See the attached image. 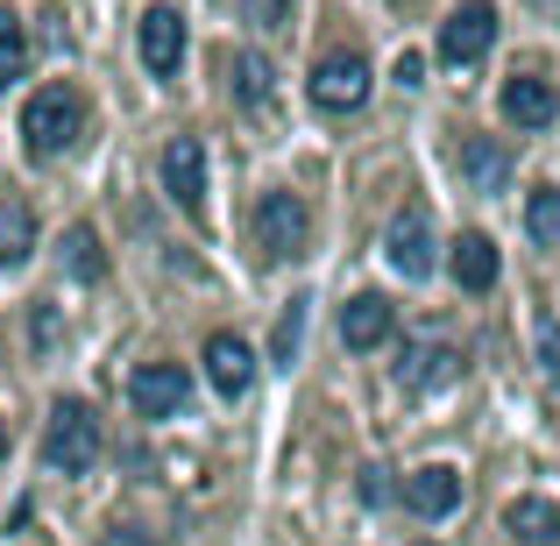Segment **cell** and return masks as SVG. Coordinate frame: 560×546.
Masks as SVG:
<instances>
[{"label":"cell","instance_id":"5bb4252c","mask_svg":"<svg viewBox=\"0 0 560 546\" xmlns=\"http://www.w3.org/2000/svg\"><path fill=\"white\" fill-rule=\"evenodd\" d=\"M405 504L419 511V519H447V511L462 504V476H454L447 462H433V468H411V476H405Z\"/></svg>","mask_w":560,"mask_h":546},{"label":"cell","instance_id":"f546056e","mask_svg":"<svg viewBox=\"0 0 560 546\" xmlns=\"http://www.w3.org/2000/svg\"><path fill=\"white\" fill-rule=\"evenodd\" d=\"M0 454H8V419H0Z\"/></svg>","mask_w":560,"mask_h":546},{"label":"cell","instance_id":"f1b7e54d","mask_svg":"<svg viewBox=\"0 0 560 546\" xmlns=\"http://www.w3.org/2000/svg\"><path fill=\"white\" fill-rule=\"evenodd\" d=\"M107 546H156V539H150V533H136V525H114Z\"/></svg>","mask_w":560,"mask_h":546},{"label":"cell","instance_id":"8fae6325","mask_svg":"<svg viewBox=\"0 0 560 546\" xmlns=\"http://www.w3.org/2000/svg\"><path fill=\"white\" fill-rule=\"evenodd\" d=\"M553 114H560L553 79H539V71L504 79V121H511V128H553Z\"/></svg>","mask_w":560,"mask_h":546},{"label":"cell","instance_id":"9a60e30c","mask_svg":"<svg viewBox=\"0 0 560 546\" xmlns=\"http://www.w3.org/2000/svg\"><path fill=\"white\" fill-rule=\"evenodd\" d=\"M454 284H462V291H490L497 284V270H504V263H497V242H490V234H476V228H468V234H454Z\"/></svg>","mask_w":560,"mask_h":546},{"label":"cell","instance_id":"d6986e66","mask_svg":"<svg viewBox=\"0 0 560 546\" xmlns=\"http://www.w3.org/2000/svg\"><path fill=\"white\" fill-rule=\"evenodd\" d=\"M28 248H36V213H28L22 199H8L0 206V263H28Z\"/></svg>","mask_w":560,"mask_h":546},{"label":"cell","instance_id":"d4e9b609","mask_svg":"<svg viewBox=\"0 0 560 546\" xmlns=\"http://www.w3.org/2000/svg\"><path fill=\"white\" fill-rule=\"evenodd\" d=\"M539 369L560 383V320H539Z\"/></svg>","mask_w":560,"mask_h":546},{"label":"cell","instance_id":"6da1fadb","mask_svg":"<svg viewBox=\"0 0 560 546\" xmlns=\"http://www.w3.org/2000/svg\"><path fill=\"white\" fill-rule=\"evenodd\" d=\"M43 462H50V476H85V468L100 462V411L85 405V397H57L50 405Z\"/></svg>","mask_w":560,"mask_h":546},{"label":"cell","instance_id":"5b68a950","mask_svg":"<svg viewBox=\"0 0 560 546\" xmlns=\"http://www.w3.org/2000/svg\"><path fill=\"white\" fill-rule=\"evenodd\" d=\"M128 405H136V419H178L191 405V376L178 362H142L128 376Z\"/></svg>","mask_w":560,"mask_h":546},{"label":"cell","instance_id":"52a82bcc","mask_svg":"<svg viewBox=\"0 0 560 546\" xmlns=\"http://www.w3.org/2000/svg\"><path fill=\"white\" fill-rule=\"evenodd\" d=\"M383 256H390L397 277H433V220L419 206H405L390 220V234H383Z\"/></svg>","mask_w":560,"mask_h":546},{"label":"cell","instance_id":"277c9868","mask_svg":"<svg viewBox=\"0 0 560 546\" xmlns=\"http://www.w3.org/2000/svg\"><path fill=\"white\" fill-rule=\"evenodd\" d=\"M362 100H370V57L334 50V57H319V65H313V107H327V114H355Z\"/></svg>","mask_w":560,"mask_h":546},{"label":"cell","instance_id":"603a6c76","mask_svg":"<svg viewBox=\"0 0 560 546\" xmlns=\"http://www.w3.org/2000/svg\"><path fill=\"white\" fill-rule=\"evenodd\" d=\"M299 334H305V299H291V313L277 320V341H270L277 369H291V356H299Z\"/></svg>","mask_w":560,"mask_h":546},{"label":"cell","instance_id":"7a4b0ae2","mask_svg":"<svg viewBox=\"0 0 560 546\" xmlns=\"http://www.w3.org/2000/svg\"><path fill=\"white\" fill-rule=\"evenodd\" d=\"M79 128H85L79 93H65V85H43V93H28V107H22V142H28V156H36V164L65 156L71 142H79Z\"/></svg>","mask_w":560,"mask_h":546},{"label":"cell","instance_id":"30bf717a","mask_svg":"<svg viewBox=\"0 0 560 546\" xmlns=\"http://www.w3.org/2000/svg\"><path fill=\"white\" fill-rule=\"evenodd\" d=\"M142 65H150L156 79H178V65H185V14L178 8L142 14Z\"/></svg>","mask_w":560,"mask_h":546},{"label":"cell","instance_id":"3957f363","mask_svg":"<svg viewBox=\"0 0 560 546\" xmlns=\"http://www.w3.org/2000/svg\"><path fill=\"white\" fill-rule=\"evenodd\" d=\"M305 234H313V213H305L299 191H262V199H256V248H262L270 263L299 256Z\"/></svg>","mask_w":560,"mask_h":546},{"label":"cell","instance_id":"484cf974","mask_svg":"<svg viewBox=\"0 0 560 546\" xmlns=\"http://www.w3.org/2000/svg\"><path fill=\"white\" fill-rule=\"evenodd\" d=\"M36 348H57V305H36Z\"/></svg>","mask_w":560,"mask_h":546},{"label":"cell","instance_id":"ffe728a7","mask_svg":"<svg viewBox=\"0 0 560 546\" xmlns=\"http://www.w3.org/2000/svg\"><path fill=\"white\" fill-rule=\"evenodd\" d=\"M65 263H71L79 284H100V277H107V248H100V234L93 228H71L65 234Z\"/></svg>","mask_w":560,"mask_h":546},{"label":"cell","instance_id":"7402d4cb","mask_svg":"<svg viewBox=\"0 0 560 546\" xmlns=\"http://www.w3.org/2000/svg\"><path fill=\"white\" fill-rule=\"evenodd\" d=\"M28 71V28L14 14H0V85H14Z\"/></svg>","mask_w":560,"mask_h":546},{"label":"cell","instance_id":"83f0119b","mask_svg":"<svg viewBox=\"0 0 560 546\" xmlns=\"http://www.w3.org/2000/svg\"><path fill=\"white\" fill-rule=\"evenodd\" d=\"M362 497H370V504H383V497H390V483H383V468H362Z\"/></svg>","mask_w":560,"mask_h":546},{"label":"cell","instance_id":"9c48e42d","mask_svg":"<svg viewBox=\"0 0 560 546\" xmlns=\"http://www.w3.org/2000/svg\"><path fill=\"white\" fill-rule=\"evenodd\" d=\"M164 191L185 213H206V150H199V136H178L164 150Z\"/></svg>","mask_w":560,"mask_h":546},{"label":"cell","instance_id":"e0dca14e","mask_svg":"<svg viewBox=\"0 0 560 546\" xmlns=\"http://www.w3.org/2000/svg\"><path fill=\"white\" fill-rule=\"evenodd\" d=\"M228 85H234V100H242V107H270V93H277V71H270V57H256V50H234V57H228Z\"/></svg>","mask_w":560,"mask_h":546},{"label":"cell","instance_id":"44dd1931","mask_svg":"<svg viewBox=\"0 0 560 546\" xmlns=\"http://www.w3.org/2000/svg\"><path fill=\"white\" fill-rule=\"evenodd\" d=\"M525 234H533L539 248H560V185H539L533 199H525Z\"/></svg>","mask_w":560,"mask_h":546},{"label":"cell","instance_id":"cb8c5ba5","mask_svg":"<svg viewBox=\"0 0 560 546\" xmlns=\"http://www.w3.org/2000/svg\"><path fill=\"white\" fill-rule=\"evenodd\" d=\"M242 22L270 36V28H284V22H291V0H242Z\"/></svg>","mask_w":560,"mask_h":546},{"label":"cell","instance_id":"8992f818","mask_svg":"<svg viewBox=\"0 0 560 546\" xmlns=\"http://www.w3.org/2000/svg\"><path fill=\"white\" fill-rule=\"evenodd\" d=\"M490 43H497V8L490 0H462L440 22V65H476V57H490Z\"/></svg>","mask_w":560,"mask_h":546},{"label":"cell","instance_id":"ba28073f","mask_svg":"<svg viewBox=\"0 0 560 546\" xmlns=\"http://www.w3.org/2000/svg\"><path fill=\"white\" fill-rule=\"evenodd\" d=\"M454 376H462V348H447V341H411L405 362H397V391H411V397L440 391Z\"/></svg>","mask_w":560,"mask_h":546},{"label":"cell","instance_id":"ac0fdd59","mask_svg":"<svg viewBox=\"0 0 560 546\" xmlns=\"http://www.w3.org/2000/svg\"><path fill=\"white\" fill-rule=\"evenodd\" d=\"M504 525L525 546H560V504H547V497H518V504L504 511Z\"/></svg>","mask_w":560,"mask_h":546},{"label":"cell","instance_id":"7c38bea8","mask_svg":"<svg viewBox=\"0 0 560 546\" xmlns=\"http://www.w3.org/2000/svg\"><path fill=\"white\" fill-rule=\"evenodd\" d=\"M206 376H213L220 397H242L248 383H256V348H248L242 334H213V341H206Z\"/></svg>","mask_w":560,"mask_h":546},{"label":"cell","instance_id":"2e32d148","mask_svg":"<svg viewBox=\"0 0 560 546\" xmlns=\"http://www.w3.org/2000/svg\"><path fill=\"white\" fill-rule=\"evenodd\" d=\"M462 178L476 185V191H497V185L511 178V150H504V142H490V136H468L462 142Z\"/></svg>","mask_w":560,"mask_h":546},{"label":"cell","instance_id":"4316f807","mask_svg":"<svg viewBox=\"0 0 560 546\" xmlns=\"http://www.w3.org/2000/svg\"><path fill=\"white\" fill-rule=\"evenodd\" d=\"M419 79H425V57L405 50V57H397V85H419Z\"/></svg>","mask_w":560,"mask_h":546},{"label":"cell","instance_id":"4fadbf2b","mask_svg":"<svg viewBox=\"0 0 560 546\" xmlns=\"http://www.w3.org/2000/svg\"><path fill=\"white\" fill-rule=\"evenodd\" d=\"M390 327H397V305L383 299V291H362V299L341 305V341L348 348H383V341H390Z\"/></svg>","mask_w":560,"mask_h":546}]
</instances>
